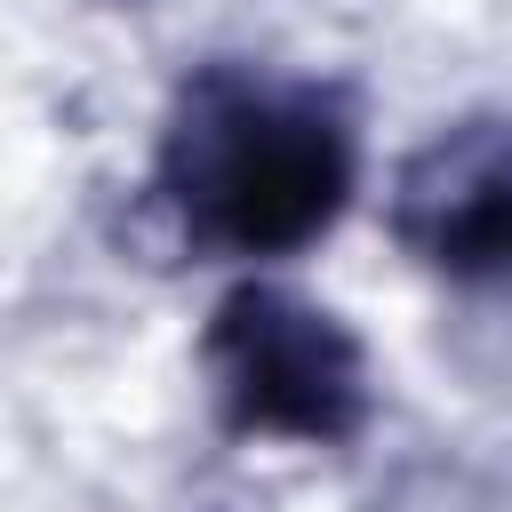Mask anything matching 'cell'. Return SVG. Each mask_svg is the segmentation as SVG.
Here are the masks:
<instances>
[{"instance_id": "cell-2", "label": "cell", "mask_w": 512, "mask_h": 512, "mask_svg": "<svg viewBox=\"0 0 512 512\" xmlns=\"http://www.w3.org/2000/svg\"><path fill=\"white\" fill-rule=\"evenodd\" d=\"M208 384L240 432L264 440H344L368 408L360 344L336 312L288 288H240L208 328Z\"/></svg>"}, {"instance_id": "cell-1", "label": "cell", "mask_w": 512, "mask_h": 512, "mask_svg": "<svg viewBox=\"0 0 512 512\" xmlns=\"http://www.w3.org/2000/svg\"><path fill=\"white\" fill-rule=\"evenodd\" d=\"M160 184L192 240L224 256H280V248H304L344 208L352 136L304 88L216 72L184 96Z\"/></svg>"}, {"instance_id": "cell-3", "label": "cell", "mask_w": 512, "mask_h": 512, "mask_svg": "<svg viewBox=\"0 0 512 512\" xmlns=\"http://www.w3.org/2000/svg\"><path fill=\"white\" fill-rule=\"evenodd\" d=\"M400 240L440 272L512 264V120L456 128L400 176Z\"/></svg>"}]
</instances>
